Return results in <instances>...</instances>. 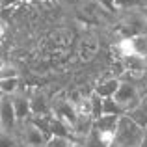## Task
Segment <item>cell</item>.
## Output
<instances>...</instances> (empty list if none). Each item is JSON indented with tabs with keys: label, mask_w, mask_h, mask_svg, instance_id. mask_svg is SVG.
<instances>
[{
	"label": "cell",
	"mask_w": 147,
	"mask_h": 147,
	"mask_svg": "<svg viewBox=\"0 0 147 147\" xmlns=\"http://www.w3.org/2000/svg\"><path fill=\"white\" fill-rule=\"evenodd\" d=\"M19 147H28V145H21V144H19Z\"/></svg>",
	"instance_id": "cell-26"
},
{
	"label": "cell",
	"mask_w": 147,
	"mask_h": 147,
	"mask_svg": "<svg viewBox=\"0 0 147 147\" xmlns=\"http://www.w3.org/2000/svg\"><path fill=\"white\" fill-rule=\"evenodd\" d=\"M129 39H130V47H132V54L147 58V36H136V37H129Z\"/></svg>",
	"instance_id": "cell-12"
},
{
	"label": "cell",
	"mask_w": 147,
	"mask_h": 147,
	"mask_svg": "<svg viewBox=\"0 0 147 147\" xmlns=\"http://www.w3.org/2000/svg\"><path fill=\"white\" fill-rule=\"evenodd\" d=\"M102 115H125V112L115 102L114 97H110V99H102Z\"/></svg>",
	"instance_id": "cell-13"
},
{
	"label": "cell",
	"mask_w": 147,
	"mask_h": 147,
	"mask_svg": "<svg viewBox=\"0 0 147 147\" xmlns=\"http://www.w3.org/2000/svg\"><path fill=\"white\" fill-rule=\"evenodd\" d=\"M15 136H17V140H19L21 145H28V147H45L47 142L50 140L47 134H45L34 121H30V119L17 127Z\"/></svg>",
	"instance_id": "cell-4"
},
{
	"label": "cell",
	"mask_w": 147,
	"mask_h": 147,
	"mask_svg": "<svg viewBox=\"0 0 147 147\" xmlns=\"http://www.w3.org/2000/svg\"><path fill=\"white\" fill-rule=\"evenodd\" d=\"M140 147H147V130H145V136H144V140H142Z\"/></svg>",
	"instance_id": "cell-21"
},
{
	"label": "cell",
	"mask_w": 147,
	"mask_h": 147,
	"mask_svg": "<svg viewBox=\"0 0 147 147\" xmlns=\"http://www.w3.org/2000/svg\"><path fill=\"white\" fill-rule=\"evenodd\" d=\"M144 95L145 93H144V90L140 88V84L121 80L119 90H117V93L114 95V99H115V102L123 108V112L129 114L130 110H134V108L140 104V100L144 99Z\"/></svg>",
	"instance_id": "cell-3"
},
{
	"label": "cell",
	"mask_w": 147,
	"mask_h": 147,
	"mask_svg": "<svg viewBox=\"0 0 147 147\" xmlns=\"http://www.w3.org/2000/svg\"><path fill=\"white\" fill-rule=\"evenodd\" d=\"M19 0H0V7H11V6H15Z\"/></svg>",
	"instance_id": "cell-19"
},
{
	"label": "cell",
	"mask_w": 147,
	"mask_h": 147,
	"mask_svg": "<svg viewBox=\"0 0 147 147\" xmlns=\"http://www.w3.org/2000/svg\"><path fill=\"white\" fill-rule=\"evenodd\" d=\"M0 91L4 93V97H13L17 91H21V80L19 78L0 80Z\"/></svg>",
	"instance_id": "cell-11"
},
{
	"label": "cell",
	"mask_w": 147,
	"mask_h": 147,
	"mask_svg": "<svg viewBox=\"0 0 147 147\" xmlns=\"http://www.w3.org/2000/svg\"><path fill=\"white\" fill-rule=\"evenodd\" d=\"M0 121H2V130L15 134L19 127V119L13 108V100L11 97H4L0 100Z\"/></svg>",
	"instance_id": "cell-6"
},
{
	"label": "cell",
	"mask_w": 147,
	"mask_h": 147,
	"mask_svg": "<svg viewBox=\"0 0 147 147\" xmlns=\"http://www.w3.org/2000/svg\"><path fill=\"white\" fill-rule=\"evenodd\" d=\"M119 84H121L119 78H115V76H106V78H102L100 82H97L93 86V93H97L100 99H110L117 93Z\"/></svg>",
	"instance_id": "cell-9"
},
{
	"label": "cell",
	"mask_w": 147,
	"mask_h": 147,
	"mask_svg": "<svg viewBox=\"0 0 147 147\" xmlns=\"http://www.w3.org/2000/svg\"><path fill=\"white\" fill-rule=\"evenodd\" d=\"M32 2H47V0H32Z\"/></svg>",
	"instance_id": "cell-24"
},
{
	"label": "cell",
	"mask_w": 147,
	"mask_h": 147,
	"mask_svg": "<svg viewBox=\"0 0 147 147\" xmlns=\"http://www.w3.org/2000/svg\"><path fill=\"white\" fill-rule=\"evenodd\" d=\"M145 130L142 129L136 121L129 117V115H121L117 123V130H115V138L112 147H140L142 140L145 136Z\"/></svg>",
	"instance_id": "cell-1"
},
{
	"label": "cell",
	"mask_w": 147,
	"mask_h": 147,
	"mask_svg": "<svg viewBox=\"0 0 147 147\" xmlns=\"http://www.w3.org/2000/svg\"><path fill=\"white\" fill-rule=\"evenodd\" d=\"M90 99H91V117L95 121V119L102 117V99L97 93H93V91L90 93Z\"/></svg>",
	"instance_id": "cell-15"
},
{
	"label": "cell",
	"mask_w": 147,
	"mask_h": 147,
	"mask_svg": "<svg viewBox=\"0 0 147 147\" xmlns=\"http://www.w3.org/2000/svg\"><path fill=\"white\" fill-rule=\"evenodd\" d=\"M13 100V108H15V114H17V119H19V125L24 121H28L32 117V108H30V97H28V91H17V93L11 97Z\"/></svg>",
	"instance_id": "cell-8"
},
{
	"label": "cell",
	"mask_w": 147,
	"mask_h": 147,
	"mask_svg": "<svg viewBox=\"0 0 147 147\" xmlns=\"http://www.w3.org/2000/svg\"><path fill=\"white\" fill-rule=\"evenodd\" d=\"M50 114H52L54 117L61 119L63 123H67L71 129H73V125H75L76 117H78L73 102L69 100V95H65V93H58V95H54V97H50Z\"/></svg>",
	"instance_id": "cell-5"
},
{
	"label": "cell",
	"mask_w": 147,
	"mask_h": 147,
	"mask_svg": "<svg viewBox=\"0 0 147 147\" xmlns=\"http://www.w3.org/2000/svg\"><path fill=\"white\" fill-rule=\"evenodd\" d=\"M142 15H144V19H145V22H147V6L142 7Z\"/></svg>",
	"instance_id": "cell-22"
},
{
	"label": "cell",
	"mask_w": 147,
	"mask_h": 147,
	"mask_svg": "<svg viewBox=\"0 0 147 147\" xmlns=\"http://www.w3.org/2000/svg\"><path fill=\"white\" fill-rule=\"evenodd\" d=\"M127 115H129L132 121H136L142 129H147V95H144V99L140 100V104H138L134 110H130Z\"/></svg>",
	"instance_id": "cell-10"
},
{
	"label": "cell",
	"mask_w": 147,
	"mask_h": 147,
	"mask_svg": "<svg viewBox=\"0 0 147 147\" xmlns=\"http://www.w3.org/2000/svg\"><path fill=\"white\" fill-rule=\"evenodd\" d=\"M0 147H19L17 136L6 130H0Z\"/></svg>",
	"instance_id": "cell-16"
},
{
	"label": "cell",
	"mask_w": 147,
	"mask_h": 147,
	"mask_svg": "<svg viewBox=\"0 0 147 147\" xmlns=\"http://www.w3.org/2000/svg\"><path fill=\"white\" fill-rule=\"evenodd\" d=\"M115 17H119V34L123 37H136V36H147V22L140 9L130 11H119Z\"/></svg>",
	"instance_id": "cell-2"
},
{
	"label": "cell",
	"mask_w": 147,
	"mask_h": 147,
	"mask_svg": "<svg viewBox=\"0 0 147 147\" xmlns=\"http://www.w3.org/2000/svg\"><path fill=\"white\" fill-rule=\"evenodd\" d=\"M32 115H50V97L39 88L28 91Z\"/></svg>",
	"instance_id": "cell-7"
},
{
	"label": "cell",
	"mask_w": 147,
	"mask_h": 147,
	"mask_svg": "<svg viewBox=\"0 0 147 147\" xmlns=\"http://www.w3.org/2000/svg\"><path fill=\"white\" fill-rule=\"evenodd\" d=\"M4 34H6V24H4V21L0 19V39L4 37Z\"/></svg>",
	"instance_id": "cell-20"
},
{
	"label": "cell",
	"mask_w": 147,
	"mask_h": 147,
	"mask_svg": "<svg viewBox=\"0 0 147 147\" xmlns=\"http://www.w3.org/2000/svg\"><path fill=\"white\" fill-rule=\"evenodd\" d=\"M144 6V0H115V7L119 11H130V9H140Z\"/></svg>",
	"instance_id": "cell-14"
},
{
	"label": "cell",
	"mask_w": 147,
	"mask_h": 147,
	"mask_svg": "<svg viewBox=\"0 0 147 147\" xmlns=\"http://www.w3.org/2000/svg\"><path fill=\"white\" fill-rule=\"evenodd\" d=\"M4 99V93H2V91H0V100H2Z\"/></svg>",
	"instance_id": "cell-25"
},
{
	"label": "cell",
	"mask_w": 147,
	"mask_h": 147,
	"mask_svg": "<svg viewBox=\"0 0 147 147\" xmlns=\"http://www.w3.org/2000/svg\"><path fill=\"white\" fill-rule=\"evenodd\" d=\"M6 78H19L17 67L11 65V63H7V61L2 65V69H0V80H6Z\"/></svg>",
	"instance_id": "cell-17"
},
{
	"label": "cell",
	"mask_w": 147,
	"mask_h": 147,
	"mask_svg": "<svg viewBox=\"0 0 147 147\" xmlns=\"http://www.w3.org/2000/svg\"><path fill=\"white\" fill-rule=\"evenodd\" d=\"M0 130H2V121H0Z\"/></svg>",
	"instance_id": "cell-27"
},
{
	"label": "cell",
	"mask_w": 147,
	"mask_h": 147,
	"mask_svg": "<svg viewBox=\"0 0 147 147\" xmlns=\"http://www.w3.org/2000/svg\"><path fill=\"white\" fill-rule=\"evenodd\" d=\"M4 63H6V61H4V60H2V56H0V69H2V65H4Z\"/></svg>",
	"instance_id": "cell-23"
},
{
	"label": "cell",
	"mask_w": 147,
	"mask_h": 147,
	"mask_svg": "<svg viewBox=\"0 0 147 147\" xmlns=\"http://www.w3.org/2000/svg\"><path fill=\"white\" fill-rule=\"evenodd\" d=\"M95 2H97V6H99L102 11H106V13H110V15H117L115 0H95Z\"/></svg>",
	"instance_id": "cell-18"
}]
</instances>
